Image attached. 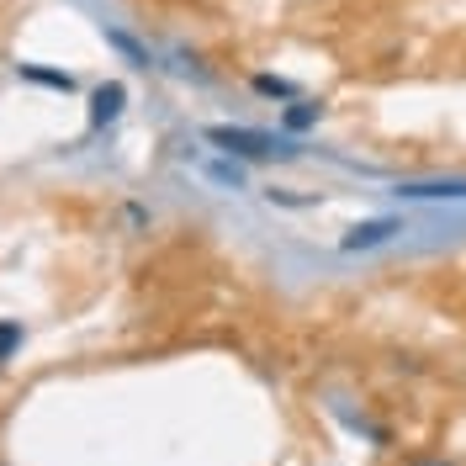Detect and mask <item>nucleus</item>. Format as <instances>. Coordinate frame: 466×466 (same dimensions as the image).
<instances>
[{
  "label": "nucleus",
  "instance_id": "nucleus-1",
  "mask_svg": "<svg viewBox=\"0 0 466 466\" xmlns=\"http://www.w3.org/2000/svg\"><path fill=\"white\" fill-rule=\"evenodd\" d=\"M207 144H218L223 154H238V159H281V154H291L270 133H249V127H207Z\"/></svg>",
  "mask_w": 466,
  "mask_h": 466
},
{
  "label": "nucleus",
  "instance_id": "nucleus-2",
  "mask_svg": "<svg viewBox=\"0 0 466 466\" xmlns=\"http://www.w3.org/2000/svg\"><path fill=\"white\" fill-rule=\"evenodd\" d=\"M398 197H408V202H461L466 180H413V186H398Z\"/></svg>",
  "mask_w": 466,
  "mask_h": 466
},
{
  "label": "nucleus",
  "instance_id": "nucleus-3",
  "mask_svg": "<svg viewBox=\"0 0 466 466\" xmlns=\"http://www.w3.org/2000/svg\"><path fill=\"white\" fill-rule=\"evenodd\" d=\"M392 233H403V223H398V218H371V223H355V228L345 233V249H371V244H387Z\"/></svg>",
  "mask_w": 466,
  "mask_h": 466
},
{
  "label": "nucleus",
  "instance_id": "nucleus-4",
  "mask_svg": "<svg viewBox=\"0 0 466 466\" xmlns=\"http://www.w3.org/2000/svg\"><path fill=\"white\" fill-rule=\"evenodd\" d=\"M116 112H122V86H101L96 96H90V127L116 122Z\"/></svg>",
  "mask_w": 466,
  "mask_h": 466
},
{
  "label": "nucleus",
  "instance_id": "nucleus-5",
  "mask_svg": "<svg viewBox=\"0 0 466 466\" xmlns=\"http://www.w3.org/2000/svg\"><path fill=\"white\" fill-rule=\"evenodd\" d=\"M319 112H323V106H313V101H291V106H287V127H291V133H302V127H313V122H319Z\"/></svg>",
  "mask_w": 466,
  "mask_h": 466
},
{
  "label": "nucleus",
  "instance_id": "nucleus-6",
  "mask_svg": "<svg viewBox=\"0 0 466 466\" xmlns=\"http://www.w3.org/2000/svg\"><path fill=\"white\" fill-rule=\"evenodd\" d=\"M16 350H22V323L5 319V323H0V366H5V360H11Z\"/></svg>",
  "mask_w": 466,
  "mask_h": 466
},
{
  "label": "nucleus",
  "instance_id": "nucleus-7",
  "mask_svg": "<svg viewBox=\"0 0 466 466\" xmlns=\"http://www.w3.org/2000/svg\"><path fill=\"white\" fill-rule=\"evenodd\" d=\"M27 80H43V86H54V90H75V80L69 75H48V69H22Z\"/></svg>",
  "mask_w": 466,
  "mask_h": 466
},
{
  "label": "nucleus",
  "instance_id": "nucleus-8",
  "mask_svg": "<svg viewBox=\"0 0 466 466\" xmlns=\"http://www.w3.org/2000/svg\"><path fill=\"white\" fill-rule=\"evenodd\" d=\"M255 90H260V96H291V86L276 80V75H255Z\"/></svg>",
  "mask_w": 466,
  "mask_h": 466
},
{
  "label": "nucleus",
  "instance_id": "nucleus-9",
  "mask_svg": "<svg viewBox=\"0 0 466 466\" xmlns=\"http://www.w3.org/2000/svg\"><path fill=\"white\" fill-rule=\"evenodd\" d=\"M408 466H461V461H445V456H413Z\"/></svg>",
  "mask_w": 466,
  "mask_h": 466
}]
</instances>
